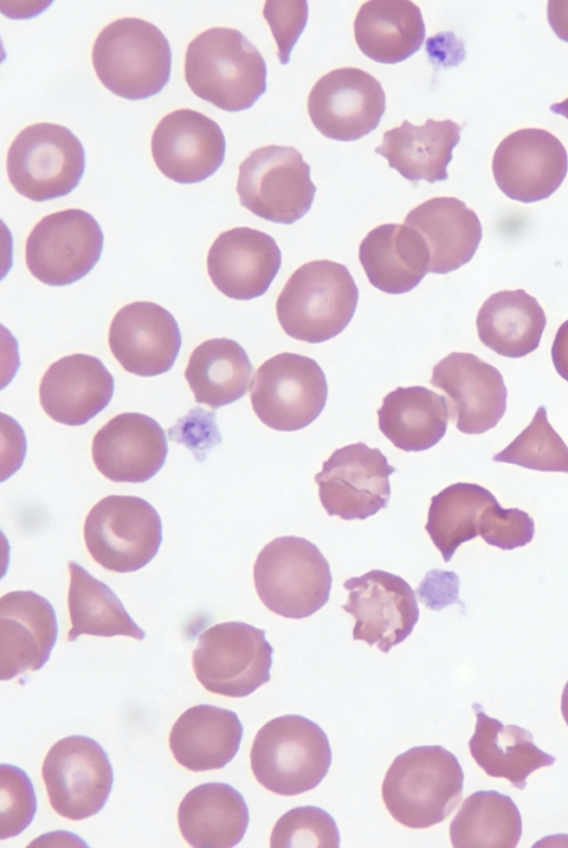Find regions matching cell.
<instances>
[{"label":"cell","mask_w":568,"mask_h":848,"mask_svg":"<svg viewBox=\"0 0 568 848\" xmlns=\"http://www.w3.org/2000/svg\"><path fill=\"white\" fill-rule=\"evenodd\" d=\"M266 63L257 48L232 28H210L187 46L184 77L191 91L219 109H250L266 91Z\"/></svg>","instance_id":"6da1fadb"},{"label":"cell","mask_w":568,"mask_h":848,"mask_svg":"<svg viewBox=\"0 0 568 848\" xmlns=\"http://www.w3.org/2000/svg\"><path fill=\"white\" fill-rule=\"evenodd\" d=\"M464 771L456 756L439 745L417 746L389 766L382 797L399 824L414 829L445 820L463 796Z\"/></svg>","instance_id":"7a4b0ae2"},{"label":"cell","mask_w":568,"mask_h":848,"mask_svg":"<svg viewBox=\"0 0 568 848\" xmlns=\"http://www.w3.org/2000/svg\"><path fill=\"white\" fill-rule=\"evenodd\" d=\"M358 302V289L348 269L329 260L300 266L287 280L276 301V314L291 337L322 343L351 322Z\"/></svg>","instance_id":"3957f363"},{"label":"cell","mask_w":568,"mask_h":848,"mask_svg":"<svg viewBox=\"0 0 568 848\" xmlns=\"http://www.w3.org/2000/svg\"><path fill=\"white\" fill-rule=\"evenodd\" d=\"M172 52L163 32L139 18L106 24L92 48V64L100 82L128 100L158 94L169 82Z\"/></svg>","instance_id":"277c9868"},{"label":"cell","mask_w":568,"mask_h":848,"mask_svg":"<svg viewBox=\"0 0 568 848\" xmlns=\"http://www.w3.org/2000/svg\"><path fill=\"white\" fill-rule=\"evenodd\" d=\"M250 759L253 775L264 788L295 796L324 779L332 764V750L316 723L300 715H284L257 731Z\"/></svg>","instance_id":"5b68a950"},{"label":"cell","mask_w":568,"mask_h":848,"mask_svg":"<svg viewBox=\"0 0 568 848\" xmlns=\"http://www.w3.org/2000/svg\"><path fill=\"white\" fill-rule=\"evenodd\" d=\"M253 578L262 603L285 618L302 619L328 600L332 574L327 559L306 538L281 536L258 553Z\"/></svg>","instance_id":"8992f818"},{"label":"cell","mask_w":568,"mask_h":848,"mask_svg":"<svg viewBox=\"0 0 568 848\" xmlns=\"http://www.w3.org/2000/svg\"><path fill=\"white\" fill-rule=\"evenodd\" d=\"M85 152L65 127L40 122L24 128L7 154V173L14 190L43 202L73 191L84 172Z\"/></svg>","instance_id":"52a82bcc"},{"label":"cell","mask_w":568,"mask_h":848,"mask_svg":"<svg viewBox=\"0 0 568 848\" xmlns=\"http://www.w3.org/2000/svg\"><path fill=\"white\" fill-rule=\"evenodd\" d=\"M273 652L264 629L243 622H225L199 636L192 666L206 690L241 698L270 682Z\"/></svg>","instance_id":"ba28073f"},{"label":"cell","mask_w":568,"mask_h":848,"mask_svg":"<svg viewBox=\"0 0 568 848\" xmlns=\"http://www.w3.org/2000/svg\"><path fill=\"white\" fill-rule=\"evenodd\" d=\"M83 536L91 557L116 573L135 572L151 562L162 543L155 508L138 496L109 495L88 513Z\"/></svg>","instance_id":"9c48e42d"},{"label":"cell","mask_w":568,"mask_h":848,"mask_svg":"<svg viewBox=\"0 0 568 848\" xmlns=\"http://www.w3.org/2000/svg\"><path fill=\"white\" fill-rule=\"evenodd\" d=\"M236 192L241 205L256 216L293 224L310 211L316 186L294 147L271 144L252 151L240 164Z\"/></svg>","instance_id":"30bf717a"},{"label":"cell","mask_w":568,"mask_h":848,"mask_svg":"<svg viewBox=\"0 0 568 848\" xmlns=\"http://www.w3.org/2000/svg\"><path fill=\"white\" fill-rule=\"evenodd\" d=\"M325 374L315 360L280 353L266 360L250 383L252 408L266 426L294 432L310 425L327 400Z\"/></svg>","instance_id":"8fae6325"},{"label":"cell","mask_w":568,"mask_h":848,"mask_svg":"<svg viewBox=\"0 0 568 848\" xmlns=\"http://www.w3.org/2000/svg\"><path fill=\"white\" fill-rule=\"evenodd\" d=\"M42 778L51 807L64 818L82 820L106 804L113 769L97 740L71 735L50 748L42 764Z\"/></svg>","instance_id":"7c38bea8"},{"label":"cell","mask_w":568,"mask_h":848,"mask_svg":"<svg viewBox=\"0 0 568 848\" xmlns=\"http://www.w3.org/2000/svg\"><path fill=\"white\" fill-rule=\"evenodd\" d=\"M103 232L87 211L67 209L42 218L26 242L30 273L50 286H64L84 277L103 250Z\"/></svg>","instance_id":"4fadbf2b"},{"label":"cell","mask_w":568,"mask_h":848,"mask_svg":"<svg viewBox=\"0 0 568 848\" xmlns=\"http://www.w3.org/2000/svg\"><path fill=\"white\" fill-rule=\"evenodd\" d=\"M395 471L379 448L359 442L334 451L314 479L329 516L366 519L387 506Z\"/></svg>","instance_id":"5bb4252c"},{"label":"cell","mask_w":568,"mask_h":848,"mask_svg":"<svg viewBox=\"0 0 568 848\" xmlns=\"http://www.w3.org/2000/svg\"><path fill=\"white\" fill-rule=\"evenodd\" d=\"M348 592L342 608L354 616L353 639L381 652L405 640L418 622L419 608L409 584L398 575L372 569L344 582Z\"/></svg>","instance_id":"9a60e30c"},{"label":"cell","mask_w":568,"mask_h":848,"mask_svg":"<svg viewBox=\"0 0 568 848\" xmlns=\"http://www.w3.org/2000/svg\"><path fill=\"white\" fill-rule=\"evenodd\" d=\"M379 81L358 68L329 71L313 85L307 111L314 127L326 138L355 141L375 130L385 111Z\"/></svg>","instance_id":"2e32d148"},{"label":"cell","mask_w":568,"mask_h":848,"mask_svg":"<svg viewBox=\"0 0 568 848\" xmlns=\"http://www.w3.org/2000/svg\"><path fill=\"white\" fill-rule=\"evenodd\" d=\"M491 169L496 184L508 198L531 203L549 198L560 186L568 155L550 132L520 129L498 144Z\"/></svg>","instance_id":"e0dca14e"},{"label":"cell","mask_w":568,"mask_h":848,"mask_svg":"<svg viewBox=\"0 0 568 848\" xmlns=\"http://www.w3.org/2000/svg\"><path fill=\"white\" fill-rule=\"evenodd\" d=\"M432 385L444 391L449 417L465 434L494 428L506 411L501 373L471 353L453 352L433 369Z\"/></svg>","instance_id":"ac0fdd59"},{"label":"cell","mask_w":568,"mask_h":848,"mask_svg":"<svg viewBox=\"0 0 568 848\" xmlns=\"http://www.w3.org/2000/svg\"><path fill=\"white\" fill-rule=\"evenodd\" d=\"M226 142L221 127L192 109L164 115L151 138V152L158 169L181 184L201 182L222 165Z\"/></svg>","instance_id":"d6986e66"},{"label":"cell","mask_w":568,"mask_h":848,"mask_svg":"<svg viewBox=\"0 0 568 848\" xmlns=\"http://www.w3.org/2000/svg\"><path fill=\"white\" fill-rule=\"evenodd\" d=\"M109 346L126 372L155 376L173 366L181 347V334L168 310L153 302H133L113 316Z\"/></svg>","instance_id":"ffe728a7"},{"label":"cell","mask_w":568,"mask_h":848,"mask_svg":"<svg viewBox=\"0 0 568 848\" xmlns=\"http://www.w3.org/2000/svg\"><path fill=\"white\" fill-rule=\"evenodd\" d=\"M166 455L164 430L141 413L115 415L92 441L93 463L112 482H146L162 468Z\"/></svg>","instance_id":"44dd1931"},{"label":"cell","mask_w":568,"mask_h":848,"mask_svg":"<svg viewBox=\"0 0 568 848\" xmlns=\"http://www.w3.org/2000/svg\"><path fill=\"white\" fill-rule=\"evenodd\" d=\"M282 263L281 250L265 232L247 226L221 233L211 245L206 266L215 287L233 300L263 295Z\"/></svg>","instance_id":"7402d4cb"},{"label":"cell","mask_w":568,"mask_h":848,"mask_svg":"<svg viewBox=\"0 0 568 848\" xmlns=\"http://www.w3.org/2000/svg\"><path fill=\"white\" fill-rule=\"evenodd\" d=\"M57 638V616L47 598L33 590L9 592L1 596V680L41 669L49 660Z\"/></svg>","instance_id":"603a6c76"},{"label":"cell","mask_w":568,"mask_h":848,"mask_svg":"<svg viewBox=\"0 0 568 848\" xmlns=\"http://www.w3.org/2000/svg\"><path fill=\"white\" fill-rule=\"evenodd\" d=\"M114 391V378L100 359L72 354L53 362L41 378L39 398L55 422L83 425L104 410Z\"/></svg>","instance_id":"cb8c5ba5"},{"label":"cell","mask_w":568,"mask_h":848,"mask_svg":"<svg viewBox=\"0 0 568 848\" xmlns=\"http://www.w3.org/2000/svg\"><path fill=\"white\" fill-rule=\"evenodd\" d=\"M424 238L429 251V271L446 274L468 263L483 236L477 214L453 196L432 198L405 218Z\"/></svg>","instance_id":"d4e9b609"},{"label":"cell","mask_w":568,"mask_h":848,"mask_svg":"<svg viewBox=\"0 0 568 848\" xmlns=\"http://www.w3.org/2000/svg\"><path fill=\"white\" fill-rule=\"evenodd\" d=\"M358 259L369 283L388 294L412 291L429 271L427 244L406 224L374 228L361 242Z\"/></svg>","instance_id":"484cf974"},{"label":"cell","mask_w":568,"mask_h":848,"mask_svg":"<svg viewBox=\"0 0 568 848\" xmlns=\"http://www.w3.org/2000/svg\"><path fill=\"white\" fill-rule=\"evenodd\" d=\"M243 725L236 713L201 704L187 708L172 726L169 744L175 760L191 771L225 767L236 755Z\"/></svg>","instance_id":"4316f807"},{"label":"cell","mask_w":568,"mask_h":848,"mask_svg":"<svg viewBox=\"0 0 568 848\" xmlns=\"http://www.w3.org/2000/svg\"><path fill=\"white\" fill-rule=\"evenodd\" d=\"M250 821L244 797L225 783L191 789L180 802L178 824L192 847L231 848L244 837Z\"/></svg>","instance_id":"83f0119b"},{"label":"cell","mask_w":568,"mask_h":848,"mask_svg":"<svg viewBox=\"0 0 568 848\" xmlns=\"http://www.w3.org/2000/svg\"><path fill=\"white\" fill-rule=\"evenodd\" d=\"M459 140L460 127L453 120L427 119L423 125L404 120L399 127L384 132L375 152L405 179L434 183L447 180V166Z\"/></svg>","instance_id":"f1b7e54d"},{"label":"cell","mask_w":568,"mask_h":848,"mask_svg":"<svg viewBox=\"0 0 568 848\" xmlns=\"http://www.w3.org/2000/svg\"><path fill=\"white\" fill-rule=\"evenodd\" d=\"M475 733L468 741L471 757L490 777L505 778L523 790L527 777L541 767L552 766L556 758L538 748L532 735L517 725H504L489 717L481 705L474 704Z\"/></svg>","instance_id":"f546056e"},{"label":"cell","mask_w":568,"mask_h":848,"mask_svg":"<svg viewBox=\"0 0 568 848\" xmlns=\"http://www.w3.org/2000/svg\"><path fill=\"white\" fill-rule=\"evenodd\" d=\"M425 33L422 12L409 0L365 1L354 20L359 50L379 63L406 60L422 47Z\"/></svg>","instance_id":"4dcf8cb0"},{"label":"cell","mask_w":568,"mask_h":848,"mask_svg":"<svg viewBox=\"0 0 568 848\" xmlns=\"http://www.w3.org/2000/svg\"><path fill=\"white\" fill-rule=\"evenodd\" d=\"M381 432L405 452L426 451L445 435L448 424L446 397L425 386L397 387L377 411Z\"/></svg>","instance_id":"1f68e13d"},{"label":"cell","mask_w":568,"mask_h":848,"mask_svg":"<svg viewBox=\"0 0 568 848\" xmlns=\"http://www.w3.org/2000/svg\"><path fill=\"white\" fill-rule=\"evenodd\" d=\"M546 315L523 289L491 294L478 311L476 325L484 345L506 357H523L539 346Z\"/></svg>","instance_id":"d6a6232c"},{"label":"cell","mask_w":568,"mask_h":848,"mask_svg":"<svg viewBox=\"0 0 568 848\" xmlns=\"http://www.w3.org/2000/svg\"><path fill=\"white\" fill-rule=\"evenodd\" d=\"M253 366L234 340H206L192 352L184 371L196 403L211 408L231 404L247 391Z\"/></svg>","instance_id":"836d02e7"},{"label":"cell","mask_w":568,"mask_h":848,"mask_svg":"<svg viewBox=\"0 0 568 848\" xmlns=\"http://www.w3.org/2000/svg\"><path fill=\"white\" fill-rule=\"evenodd\" d=\"M68 606L71 622L68 642H74L83 634L103 637L122 635L138 640L145 637L144 630L134 623L106 584L73 561L68 563Z\"/></svg>","instance_id":"e575fe53"},{"label":"cell","mask_w":568,"mask_h":848,"mask_svg":"<svg viewBox=\"0 0 568 848\" xmlns=\"http://www.w3.org/2000/svg\"><path fill=\"white\" fill-rule=\"evenodd\" d=\"M449 836L455 848H515L521 837V816L508 795L479 790L464 800Z\"/></svg>","instance_id":"d590c367"},{"label":"cell","mask_w":568,"mask_h":848,"mask_svg":"<svg viewBox=\"0 0 568 848\" xmlns=\"http://www.w3.org/2000/svg\"><path fill=\"white\" fill-rule=\"evenodd\" d=\"M496 501L491 492L473 483L452 484L432 497L425 529L444 562L479 535L480 515Z\"/></svg>","instance_id":"8d00e7d4"},{"label":"cell","mask_w":568,"mask_h":848,"mask_svg":"<svg viewBox=\"0 0 568 848\" xmlns=\"http://www.w3.org/2000/svg\"><path fill=\"white\" fill-rule=\"evenodd\" d=\"M494 462L519 465L541 472L568 473V446L548 422L545 406H539L530 424Z\"/></svg>","instance_id":"74e56055"},{"label":"cell","mask_w":568,"mask_h":848,"mask_svg":"<svg viewBox=\"0 0 568 848\" xmlns=\"http://www.w3.org/2000/svg\"><path fill=\"white\" fill-rule=\"evenodd\" d=\"M339 831L333 817L315 806H300L285 812L274 825L272 848H338Z\"/></svg>","instance_id":"f35d334b"},{"label":"cell","mask_w":568,"mask_h":848,"mask_svg":"<svg viewBox=\"0 0 568 848\" xmlns=\"http://www.w3.org/2000/svg\"><path fill=\"white\" fill-rule=\"evenodd\" d=\"M37 797L31 779L18 766H0V838L20 835L33 820Z\"/></svg>","instance_id":"ab89813d"},{"label":"cell","mask_w":568,"mask_h":848,"mask_svg":"<svg viewBox=\"0 0 568 848\" xmlns=\"http://www.w3.org/2000/svg\"><path fill=\"white\" fill-rule=\"evenodd\" d=\"M478 532L487 544L511 551L532 541L535 523L525 511L503 508L496 501L480 515Z\"/></svg>","instance_id":"60d3db41"},{"label":"cell","mask_w":568,"mask_h":848,"mask_svg":"<svg viewBox=\"0 0 568 848\" xmlns=\"http://www.w3.org/2000/svg\"><path fill=\"white\" fill-rule=\"evenodd\" d=\"M307 13L308 7L304 0L265 2L263 16L277 44L281 64L288 63L291 51L306 26Z\"/></svg>","instance_id":"b9f144b4"},{"label":"cell","mask_w":568,"mask_h":848,"mask_svg":"<svg viewBox=\"0 0 568 848\" xmlns=\"http://www.w3.org/2000/svg\"><path fill=\"white\" fill-rule=\"evenodd\" d=\"M206 411L201 408L192 410L184 418L176 423L175 427L185 430L179 431V436L172 440L187 446L199 462L205 460L209 450L221 442L215 414H213L204 425H200Z\"/></svg>","instance_id":"7bdbcfd3"},{"label":"cell","mask_w":568,"mask_h":848,"mask_svg":"<svg viewBox=\"0 0 568 848\" xmlns=\"http://www.w3.org/2000/svg\"><path fill=\"white\" fill-rule=\"evenodd\" d=\"M551 359L557 373L568 382V320L556 333L551 346Z\"/></svg>","instance_id":"ee69618b"},{"label":"cell","mask_w":568,"mask_h":848,"mask_svg":"<svg viewBox=\"0 0 568 848\" xmlns=\"http://www.w3.org/2000/svg\"><path fill=\"white\" fill-rule=\"evenodd\" d=\"M547 18L555 34L568 42V0L548 1Z\"/></svg>","instance_id":"f6af8a7d"},{"label":"cell","mask_w":568,"mask_h":848,"mask_svg":"<svg viewBox=\"0 0 568 848\" xmlns=\"http://www.w3.org/2000/svg\"><path fill=\"white\" fill-rule=\"evenodd\" d=\"M561 714L568 726V682L566 683L561 694Z\"/></svg>","instance_id":"bcb514c9"},{"label":"cell","mask_w":568,"mask_h":848,"mask_svg":"<svg viewBox=\"0 0 568 848\" xmlns=\"http://www.w3.org/2000/svg\"><path fill=\"white\" fill-rule=\"evenodd\" d=\"M550 110L554 113L560 114V115H562V117L568 119V98L565 99L564 101L559 102V103H554L550 107Z\"/></svg>","instance_id":"7dc6e473"}]
</instances>
